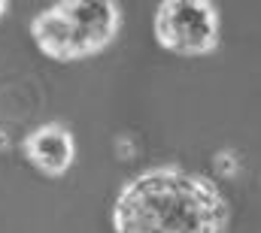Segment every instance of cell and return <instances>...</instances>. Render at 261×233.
Masks as SVG:
<instances>
[{
	"mask_svg": "<svg viewBox=\"0 0 261 233\" xmlns=\"http://www.w3.org/2000/svg\"><path fill=\"white\" fill-rule=\"evenodd\" d=\"M122 27V9L107 0H67L31 18V40L52 61L100 55Z\"/></svg>",
	"mask_w": 261,
	"mask_h": 233,
	"instance_id": "7a4b0ae2",
	"label": "cell"
},
{
	"mask_svg": "<svg viewBox=\"0 0 261 233\" xmlns=\"http://www.w3.org/2000/svg\"><path fill=\"white\" fill-rule=\"evenodd\" d=\"M21 152H24L28 164L37 167L43 176H64L76 158V142L64 124L49 121L24 136Z\"/></svg>",
	"mask_w": 261,
	"mask_h": 233,
	"instance_id": "277c9868",
	"label": "cell"
},
{
	"mask_svg": "<svg viewBox=\"0 0 261 233\" xmlns=\"http://www.w3.org/2000/svg\"><path fill=\"white\" fill-rule=\"evenodd\" d=\"M6 15V0H0V18Z\"/></svg>",
	"mask_w": 261,
	"mask_h": 233,
	"instance_id": "5b68a950",
	"label": "cell"
},
{
	"mask_svg": "<svg viewBox=\"0 0 261 233\" xmlns=\"http://www.w3.org/2000/svg\"><path fill=\"white\" fill-rule=\"evenodd\" d=\"M152 24L158 46L173 55H210L219 46V9L206 0H167Z\"/></svg>",
	"mask_w": 261,
	"mask_h": 233,
	"instance_id": "3957f363",
	"label": "cell"
},
{
	"mask_svg": "<svg viewBox=\"0 0 261 233\" xmlns=\"http://www.w3.org/2000/svg\"><path fill=\"white\" fill-rule=\"evenodd\" d=\"M116 233H228V203L206 176L152 167L128 179L113 206Z\"/></svg>",
	"mask_w": 261,
	"mask_h": 233,
	"instance_id": "6da1fadb",
	"label": "cell"
}]
</instances>
